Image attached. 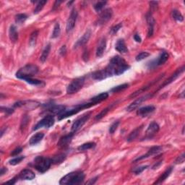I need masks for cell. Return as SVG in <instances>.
Returning <instances> with one entry per match:
<instances>
[{"label":"cell","instance_id":"6da1fadb","mask_svg":"<svg viewBox=\"0 0 185 185\" xmlns=\"http://www.w3.org/2000/svg\"><path fill=\"white\" fill-rule=\"evenodd\" d=\"M129 68L130 66L121 56H115L111 59L109 64L104 69L108 77L114 75H120Z\"/></svg>","mask_w":185,"mask_h":185},{"label":"cell","instance_id":"7a4b0ae2","mask_svg":"<svg viewBox=\"0 0 185 185\" xmlns=\"http://www.w3.org/2000/svg\"><path fill=\"white\" fill-rule=\"evenodd\" d=\"M85 179V174L81 171L70 172L60 179V184L75 185L82 183Z\"/></svg>","mask_w":185,"mask_h":185},{"label":"cell","instance_id":"3957f363","mask_svg":"<svg viewBox=\"0 0 185 185\" xmlns=\"http://www.w3.org/2000/svg\"><path fill=\"white\" fill-rule=\"evenodd\" d=\"M38 72V67L35 64H27L22 67L16 73V77L19 79L25 80L32 77Z\"/></svg>","mask_w":185,"mask_h":185},{"label":"cell","instance_id":"277c9868","mask_svg":"<svg viewBox=\"0 0 185 185\" xmlns=\"http://www.w3.org/2000/svg\"><path fill=\"white\" fill-rule=\"evenodd\" d=\"M52 164L51 158L37 156L33 161V167L41 173H44L48 171Z\"/></svg>","mask_w":185,"mask_h":185},{"label":"cell","instance_id":"5b68a950","mask_svg":"<svg viewBox=\"0 0 185 185\" xmlns=\"http://www.w3.org/2000/svg\"><path fill=\"white\" fill-rule=\"evenodd\" d=\"M94 105H96V104H95V103H93V102H92V101L89 102V103L80 104V105L76 106L75 108H72V109H70V110L64 111V112L59 115V119H59V120H62V119L67 118V117H71L74 114H76L77 113L80 112V111H82V109L90 108V107H91V106H93Z\"/></svg>","mask_w":185,"mask_h":185},{"label":"cell","instance_id":"8992f818","mask_svg":"<svg viewBox=\"0 0 185 185\" xmlns=\"http://www.w3.org/2000/svg\"><path fill=\"white\" fill-rule=\"evenodd\" d=\"M85 77H80L73 80L68 85L67 88V93L68 94H74L77 93L84 86Z\"/></svg>","mask_w":185,"mask_h":185},{"label":"cell","instance_id":"52a82bcc","mask_svg":"<svg viewBox=\"0 0 185 185\" xmlns=\"http://www.w3.org/2000/svg\"><path fill=\"white\" fill-rule=\"evenodd\" d=\"M54 122H55V119H54V116H52V115H48V116H46L44 118L41 119V120L35 126L33 130H37L40 129V128L43 127L49 128L54 125Z\"/></svg>","mask_w":185,"mask_h":185},{"label":"cell","instance_id":"ba28073f","mask_svg":"<svg viewBox=\"0 0 185 185\" xmlns=\"http://www.w3.org/2000/svg\"><path fill=\"white\" fill-rule=\"evenodd\" d=\"M90 115L91 112H88L86 114L82 115L80 118H78L72 125V132L75 133V132L78 131L87 122V121L90 118Z\"/></svg>","mask_w":185,"mask_h":185},{"label":"cell","instance_id":"9c48e42d","mask_svg":"<svg viewBox=\"0 0 185 185\" xmlns=\"http://www.w3.org/2000/svg\"><path fill=\"white\" fill-rule=\"evenodd\" d=\"M40 104L38 102L35 101H18L14 104V107L15 108H25L28 110H33L38 108Z\"/></svg>","mask_w":185,"mask_h":185},{"label":"cell","instance_id":"30bf717a","mask_svg":"<svg viewBox=\"0 0 185 185\" xmlns=\"http://www.w3.org/2000/svg\"><path fill=\"white\" fill-rule=\"evenodd\" d=\"M112 14L113 12H112V9L108 8L104 10L103 12L101 13L99 19H98V20L96 22L97 25H104V24H106L108 20H110L111 18H112Z\"/></svg>","mask_w":185,"mask_h":185},{"label":"cell","instance_id":"8fae6325","mask_svg":"<svg viewBox=\"0 0 185 185\" xmlns=\"http://www.w3.org/2000/svg\"><path fill=\"white\" fill-rule=\"evenodd\" d=\"M77 12L75 9H73V10H72L70 15H69V18L67 20V25H66L67 33L71 32L72 30L74 29L76 23V20H77Z\"/></svg>","mask_w":185,"mask_h":185},{"label":"cell","instance_id":"7c38bea8","mask_svg":"<svg viewBox=\"0 0 185 185\" xmlns=\"http://www.w3.org/2000/svg\"><path fill=\"white\" fill-rule=\"evenodd\" d=\"M169 59V54L166 51H162L161 54H160V56H158L157 60H154L153 62H151L150 64V67H155L156 66H159V65L164 64L165 62H166V61Z\"/></svg>","mask_w":185,"mask_h":185},{"label":"cell","instance_id":"4fadbf2b","mask_svg":"<svg viewBox=\"0 0 185 185\" xmlns=\"http://www.w3.org/2000/svg\"><path fill=\"white\" fill-rule=\"evenodd\" d=\"M162 151V148L161 146H154V147H152L151 149L149 150L148 151V153L146 154H145V155H143L142 156H140V157H139L134 161V162H138V161H140L143 160V159H145V158H149L151 157V156H153L154 155H157L160 153L161 151Z\"/></svg>","mask_w":185,"mask_h":185},{"label":"cell","instance_id":"5bb4252c","mask_svg":"<svg viewBox=\"0 0 185 185\" xmlns=\"http://www.w3.org/2000/svg\"><path fill=\"white\" fill-rule=\"evenodd\" d=\"M159 125L156 122H152L149 125L146 130V136L145 138H152L155 134L159 131Z\"/></svg>","mask_w":185,"mask_h":185},{"label":"cell","instance_id":"9a60e30c","mask_svg":"<svg viewBox=\"0 0 185 185\" xmlns=\"http://www.w3.org/2000/svg\"><path fill=\"white\" fill-rule=\"evenodd\" d=\"M146 20L148 23V37L151 38L153 35L154 25H155V20H154L153 15H152L151 12L147 15Z\"/></svg>","mask_w":185,"mask_h":185},{"label":"cell","instance_id":"2e32d148","mask_svg":"<svg viewBox=\"0 0 185 185\" xmlns=\"http://www.w3.org/2000/svg\"><path fill=\"white\" fill-rule=\"evenodd\" d=\"M184 66L182 67V68H180V69H178V70H177V72H176V73H175L174 74H173V75H171V77H169L168 80H166V81H165V82H164V84H163V85H161V87L159 88V89L163 88H164V87H165L166 86H167V85H169L170 83H171V82H172L174 81L175 80H177V78L179 77V76L181 75L182 74L184 73Z\"/></svg>","mask_w":185,"mask_h":185},{"label":"cell","instance_id":"e0dca14e","mask_svg":"<svg viewBox=\"0 0 185 185\" xmlns=\"http://www.w3.org/2000/svg\"><path fill=\"white\" fill-rule=\"evenodd\" d=\"M150 97H151V95H145V96L139 98L138 99H137L136 101H134L133 103H132L128 106L127 108V111H128V112H132V111L135 110L137 108L139 107V106L141 105V104H142L143 101H145V100H147Z\"/></svg>","mask_w":185,"mask_h":185},{"label":"cell","instance_id":"ac0fdd59","mask_svg":"<svg viewBox=\"0 0 185 185\" xmlns=\"http://www.w3.org/2000/svg\"><path fill=\"white\" fill-rule=\"evenodd\" d=\"M35 177H36V175H35L33 171L30 170V169H24L20 173L18 177H17L19 179L22 180H33Z\"/></svg>","mask_w":185,"mask_h":185},{"label":"cell","instance_id":"d6986e66","mask_svg":"<svg viewBox=\"0 0 185 185\" xmlns=\"http://www.w3.org/2000/svg\"><path fill=\"white\" fill-rule=\"evenodd\" d=\"M155 109L156 108L153 106H144V107L139 108L138 112H137V114L140 117H145L148 116L150 114H152L155 111Z\"/></svg>","mask_w":185,"mask_h":185},{"label":"cell","instance_id":"ffe728a7","mask_svg":"<svg viewBox=\"0 0 185 185\" xmlns=\"http://www.w3.org/2000/svg\"><path fill=\"white\" fill-rule=\"evenodd\" d=\"M90 36H91V30L90 29H88L83 34V36L77 41V42H76L75 44V48H78L80 46H84L88 41Z\"/></svg>","mask_w":185,"mask_h":185},{"label":"cell","instance_id":"44dd1931","mask_svg":"<svg viewBox=\"0 0 185 185\" xmlns=\"http://www.w3.org/2000/svg\"><path fill=\"white\" fill-rule=\"evenodd\" d=\"M74 135L73 132H71L70 134H67V135L63 136L62 138H60L59 141L58 143V146L60 148H65L68 146V145L70 143L73 139V137Z\"/></svg>","mask_w":185,"mask_h":185},{"label":"cell","instance_id":"7402d4cb","mask_svg":"<svg viewBox=\"0 0 185 185\" xmlns=\"http://www.w3.org/2000/svg\"><path fill=\"white\" fill-rule=\"evenodd\" d=\"M115 49L119 53L121 54H126L128 52V49L126 46V43L124 41V39H119L117 41L116 45H115Z\"/></svg>","mask_w":185,"mask_h":185},{"label":"cell","instance_id":"603a6c76","mask_svg":"<svg viewBox=\"0 0 185 185\" xmlns=\"http://www.w3.org/2000/svg\"><path fill=\"white\" fill-rule=\"evenodd\" d=\"M106 48V40L105 38H103L100 41L99 44L98 46L96 49V56L97 57H101L105 51Z\"/></svg>","mask_w":185,"mask_h":185},{"label":"cell","instance_id":"cb8c5ba5","mask_svg":"<svg viewBox=\"0 0 185 185\" xmlns=\"http://www.w3.org/2000/svg\"><path fill=\"white\" fill-rule=\"evenodd\" d=\"M9 36L12 42L15 43L18 39V33L17 31V28L15 25H11L9 30Z\"/></svg>","mask_w":185,"mask_h":185},{"label":"cell","instance_id":"d4e9b609","mask_svg":"<svg viewBox=\"0 0 185 185\" xmlns=\"http://www.w3.org/2000/svg\"><path fill=\"white\" fill-rule=\"evenodd\" d=\"M172 170H173L172 167H169V168L168 169H166V170L164 172V174H163L159 178H158L157 181H156V182H154V184H158L163 183V182H164L165 180H166L167 178L170 176L171 172H172Z\"/></svg>","mask_w":185,"mask_h":185},{"label":"cell","instance_id":"484cf974","mask_svg":"<svg viewBox=\"0 0 185 185\" xmlns=\"http://www.w3.org/2000/svg\"><path fill=\"white\" fill-rule=\"evenodd\" d=\"M43 137H44V134H43V132H38V133L34 134L33 136L31 137V138H30L29 141L30 145H34L38 144V143H40L41 141L42 140Z\"/></svg>","mask_w":185,"mask_h":185},{"label":"cell","instance_id":"4316f807","mask_svg":"<svg viewBox=\"0 0 185 185\" xmlns=\"http://www.w3.org/2000/svg\"><path fill=\"white\" fill-rule=\"evenodd\" d=\"M92 77L93 79L97 80H102L104 79H106V78L108 77L107 74H106L105 69H101V70L97 71L94 73L92 75Z\"/></svg>","mask_w":185,"mask_h":185},{"label":"cell","instance_id":"83f0119b","mask_svg":"<svg viewBox=\"0 0 185 185\" xmlns=\"http://www.w3.org/2000/svg\"><path fill=\"white\" fill-rule=\"evenodd\" d=\"M143 125L140 126V127H138V128H136L135 130H133V131H132L131 133L129 134V136H128V138H127L128 142H132V141L134 140L137 138H138V136L140 133L141 130H143Z\"/></svg>","mask_w":185,"mask_h":185},{"label":"cell","instance_id":"f1b7e54d","mask_svg":"<svg viewBox=\"0 0 185 185\" xmlns=\"http://www.w3.org/2000/svg\"><path fill=\"white\" fill-rule=\"evenodd\" d=\"M108 97V93H102L101 94L96 95V96L93 97L92 99H91L90 101L93 102V103H95V104H99L101 103V101H105L106 99H107Z\"/></svg>","mask_w":185,"mask_h":185},{"label":"cell","instance_id":"f546056e","mask_svg":"<svg viewBox=\"0 0 185 185\" xmlns=\"http://www.w3.org/2000/svg\"><path fill=\"white\" fill-rule=\"evenodd\" d=\"M155 82H156V81L152 82L151 83H150V84H148V85H147V86H144V87H143V88H141L140 89H139L138 90H137V91H135V92H134V93H132V94L131 95H130V98H134V97L138 96V95L139 94H140V93L145 92V91L148 90L149 88H151V86H153V85L154 83H155Z\"/></svg>","mask_w":185,"mask_h":185},{"label":"cell","instance_id":"4dcf8cb0","mask_svg":"<svg viewBox=\"0 0 185 185\" xmlns=\"http://www.w3.org/2000/svg\"><path fill=\"white\" fill-rule=\"evenodd\" d=\"M50 50H51V44L49 43L47 46H46L45 49H43L42 54H41L40 57V60L41 62H45L46 60L47 59L48 56H49V54L50 53Z\"/></svg>","mask_w":185,"mask_h":185},{"label":"cell","instance_id":"1f68e13d","mask_svg":"<svg viewBox=\"0 0 185 185\" xmlns=\"http://www.w3.org/2000/svg\"><path fill=\"white\" fill-rule=\"evenodd\" d=\"M49 112H51L53 114H61L65 111V106H53L49 108Z\"/></svg>","mask_w":185,"mask_h":185},{"label":"cell","instance_id":"d6a6232c","mask_svg":"<svg viewBox=\"0 0 185 185\" xmlns=\"http://www.w3.org/2000/svg\"><path fill=\"white\" fill-rule=\"evenodd\" d=\"M65 158H66V156H65V154L61 153V154H59V155L54 156V157L51 158V162H52V164H61V163L64 161L65 160Z\"/></svg>","mask_w":185,"mask_h":185},{"label":"cell","instance_id":"836d02e7","mask_svg":"<svg viewBox=\"0 0 185 185\" xmlns=\"http://www.w3.org/2000/svg\"><path fill=\"white\" fill-rule=\"evenodd\" d=\"M95 146V143H84L77 148V150L80 151H88V150H90L91 148H93Z\"/></svg>","mask_w":185,"mask_h":185},{"label":"cell","instance_id":"e575fe53","mask_svg":"<svg viewBox=\"0 0 185 185\" xmlns=\"http://www.w3.org/2000/svg\"><path fill=\"white\" fill-rule=\"evenodd\" d=\"M38 36V30H35L30 35V39H29V44L30 46H34L36 43V40Z\"/></svg>","mask_w":185,"mask_h":185},{"label":"cell","instance_id":"d590c367","mask_svg":"<svg viewBox=\"0 0 185 185\" xmlns=\"http://www.w3.org/2000/svg\"><path fill=\"white\" fill-rule=\"evenodd\" d=\"M171 15H172V17L176 21L178 22H182L184 20V17L183 15L181 14V12L177 10H174L171 12Z\"/></svg>","mask_w":185,"mask_h":185},{"label":"cell","instance_id":"8d00e7d4","mask_svg":"<svg viewBox=\"0 0 185 185\" xmlns=\"http://www.w3.org/2000/svg\"><path fill=\"white\" fill-rule=\"evenodd\" d=\"M25 81H26L28 83H29V84L33 85V86H44V83H43L42 81H41V80H36V79H33L32 77L28 78V79H26L25 80Z\"/></svg>","mask_w":185,"mask_h":185},{"label":"cell","instance_id":"74e56055","mask_svg":"<svg viewBox=\"0 0 185 185\" xmlns=\"http://www.w3.org/2000/svg\"><path fill=\"white\" fill-rule=\"evenodd\" d=\"M128 87H129V85L127 83L119 85V86H116V87H114V88H113L112 90H111V92H112V93L120 92V91H121V90H125V89L128 88Z\"/></svg>","mask_w":185,"mask_h":185},{"label":"cell","instance_id":"f35d334b","mask_svg":"<svg viewBox=\"0 0 185 185\" xmlns=\"http://www.w3.org/2000/svg\"><path fill=\"white\" fill-rule=\"evenodd\" d=\"M28 18V16L25 14H18L15 16V22L17 24H22Z\"/></svg>","mask_w":185,"mask_h":185},{"label":"cell","instance_id":"ab89813d","mask_svg":"<svg viewBox=\"0 0 185 185\" xmlns=\"http://www.w3.org/2000/svg\"><path fill=\"white\" fill-rule=\"evenodd\" d=\"M60 32H61V30H60V25H59V23H56L55 24V25H54L53 33H52L51 38H57V37H58L59 36Z\"/></svg>","mask_w":185,"mask_h":185},{"label":"cell","instance_id":"60d3db41","mask_svg":"<svg viewBox=\"0 0 185 185\" xmlns=\"http://www.w3.org/2000/svg\"><path fill=\"white\" fill-rule=\"evenodd\" d=\"M47 1H41V2H38V3L37 4V5L36 7V8H35L34 10V14H38L41 12V10H42V9L43 8V7L46 4Z\"/></svg>","mask_w":185,"mask_h":185},{"label":"cell","instance_id":"b9f144b4","mask_svg":"<svg viewBox=\"0 0 185 185\" xmlns=\"http://www.w3.org/2000/svg\"><path fill=\"white\" fill-rule=\"evenodd\" d=\"M106 4V2H97L96 4H95L93 7H94L95 10L97 12H99L103 10V8L105 7Z\"/></svg>","mask_w":185,"mask_h":185},{"label":"cell","instance_id":"7bdbcfd3","mask_svg":"<svg viewBox=\"0 0 185 185\" xmlns=\"http://www.w3.org/2000/svg\"><path fill=\"white\" fill-rule=\"evenodd\" d=\"M24 158H25L24 156H17V157L10 160V161H9V164L10 165H12V166H15V165L20 164V163Z\"/></svg>","mask_w":185,"mask_h":185},{"label":"cell","instance_id":"ee69618b","mask_svg":"<svg viewBox=\"0 0 185 185\" xmlns=\"http://www.w3.org/2000/svg\"><path fill=\"white\" fill-rule=\"evenodd\" d=\"M149 56H150V54L148 52H146V51L141 52V53H140L136 56V58H135L136 61H138V62H139V61H142Z\"/></svg>","mask_w":185,"mask_h":185},{"label":"cell","instance_id":"f6af8a7d","mask_svg":"<svg viewBox=\"0 0 185 185\" xmlns=\"http://www.w3.org/2000/svg\"><path fill=\"white\" fill-rule=\"evenodd\" d=\"M110 108H111V107H108V108H105V109H104L101 113H100L99 114H98L97 116L95 117V119H97V120L99 119H99L103 118L104 117H105L106 115V114H107V113L108 112V111H109Z\"/></svg>","mask_w":185,"mask_h":185},{"label":"cell","instance_id":"bcb514c9","mask_svg":"<svg viewBox=\"0 0 185 185\" xmlns=\"http://www.w3.org/2000/svg\"><path fill=\"white\" fill-rule=\"evenodd\" d=\"M119 121H117L114 122L111 126L110 128H109V133L110 134H114V132L116 131L117 130V128L119 127Z\"/></svg>","mask_w":185,"mask_h":185},{"label":"cell","instance_id":"7dc6e473","mask_svg":"<svg viewBox=\"0 0 185 185\" xmlns=\"http://www.w3.org/2000/svg\"><path fill=\"white\" fill-rule=\"evenodd\" d=\"M148 166H140V167H137V168H134L132 171L135 174H140V173H142L143 171L145 170Z\"/></svg>","mask_w":185,"mask_h":185},{"label":"cell","instance_id":"c3c4849f","mask_svg":"<svg viewBox=\"0 0 185 185\" xmlns=\"http://www.w3.org/2000/svg\"><path fill=\"white\" fill-rule=\"evenodd\" d=\"M122 27V24L121 23H119V24H118V25H115V26H114V27H113L112 29H111V32H112V34H115V33H117V32L119 31V30H120V28Z\"/></svg>","mask_w":185,"mask_h":185},{"label":"cell","instance_id":"681fc988","mask_svg":"<svg viewBox=\"0 0 185 185\" xmlns=\"http://www.w3.org/2000/svg\"><path fill=\"white\" fill-rule=\"evenodd\" d=\"M184 153H182L181 156H179V157H178L177 159L175 161V164H183L184 162V160H185V156H184Z\"/></svg>","mask_w":185,"mask_h":185},{"label":"cell","instance_id":"f907efd6","mask_svg":"<svg viewBox=\"0 0 185 185\" xmlns=\"http://www.w3.org/2000/svg\"><path fill=\"white\" fill-rule=\"evenodd\" d=\"M22 151H23V148H22L21 147H17V148H15L14 151H13L12 153H11V155L12 156H17L19 153H20Z\"/></svg>","mask_w":185,"mask_h":185},{"label":"cell","instance_id":"816d5d0a","mask_svg":"<svg viewBox=\"0 0 185 185\" xmlns=\"http://www.w3.org/2000/svg\"><path fill=\"white\" fill-rule=\"evenodd\" d=\"M1 110L2 112H5L6 115H10L11 114H12L14 110L12 109V108H4V107H1Z\"/></svg>","mask_w":185,"mask_h":185},{"label":"cell","instance_id":"f5cc1de1","mask_svg":"<svg viewBox=\"0 0 185 185\" xmlns=\"http://www.w3.org/2000/svg\"><path fill=\"white\" fill-rule=\"evenodd\" d=\"M28 123V118L27 117H23V121H22V125H21V129L25 127V125Z\"/></svg>","mask_w":185,"mask_h":185},{"label":"cell","instance_id":"db71d44e","mask_svg":"<svg viewBox=\"0 0 185 185\" xmlns=\"http://www.w3.org/2000/svg\"><path fill=\"white\" fill-rule=\"evenodd\" d=\"M66 52H67L66 46H62V48H61L59 50V54L62 56H64V55H65V54H66Z\"/></svg>","mask_w":185,"mask_h":185},{"label":"cell","instance_id":"11a10c76","mask_svg":"<svg viewBox=\"0 0 185 185\" xmlns=\"http://www.w3.org/2000/svg\"><path fill=\"white\" fill-rule=\"evenodd\" d=\"M18 179V178H17V177H16V178H13L12 179H11V180H10V181H8V182H6L5 183H4L3 184H15V183H16V181H17V179Z\"/></svg>","mask_w":185,"mask_h":185},{"label":"cell","instance_id":"9f6ffc18","mask_svg":"<svg viewBox=\"0 0 185 185\" xmlns=\"http://www.w3.org/2000/svg\"><path fill=\"white\" fill-rule=\"evenodd\" d=\"M134 41H137V42H138V43H140L141 41H142V39H141V37L140 36V35H139V34L134 35Z\"/></svg>","mask_w":185,"mask_h":185},{"label":"cell","instance_id":"6f0895ef","mask_svg":"<svg viewBox=\"0 0 185 185\" xmlns=\"http://www.w3.org/2000/svg\"><path fill=\"white\" fill-rule=\"evenodd\" d=\"M7 169L6 168H4V167H2V168L1 169V172H0V174H1V176L3 175L4 174H5L7 172Z\"/></svg>","mask_w":185,"mask_h":185},{"label":"cell","instance_id":"680465c9","mask_svg":"<svg viewBox=\"0 0 185 185\" xmlns=\"http://www.w3.org/2000/svg\"><path fill=\"white\" fill-rule=\"evenodd\" d=\"M96 179H97V177H95V178H94V179H93V180H90V182H87L86 184H95V181H96V180H97Z\"/></svg>","mask_w":185,"mask_h":185}]
</instances>
